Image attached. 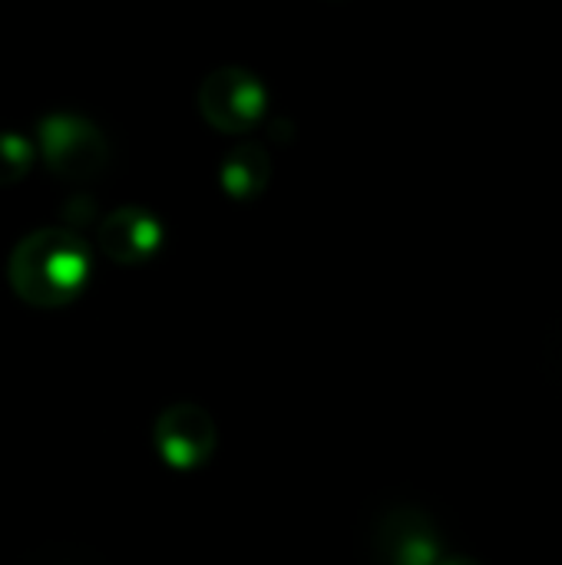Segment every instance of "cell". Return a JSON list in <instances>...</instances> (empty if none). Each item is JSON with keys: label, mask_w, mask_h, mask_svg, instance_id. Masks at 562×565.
<instances>
[{"label": "cell", "mask_w": 562, "mask_h": 565, "mask_svg": "<svg viewBox=\"0 0 562 565\" xmlns=\"http://www.w3.org/2000/svg\"><path fill=\"white\" fill-rule=\"evenodd\" d=\"M374 556L381 565H441L444 540L434 520L417 507H394L374 530Z\"/></svg>", "instance_id": "obj_5"}, {"label": "cell", "mask_w": 562, "mask_h": 565, "mask_svg": "<svg viewBox=\"0 0 562 565\" xmlns=\"http://www.w3.org/2000/svg\"><path fill=\"white\" fill-rule=\"evenodd\" d=\"M36 162V146L20 129H0V189L17 185Z\"/></svg>", "instance_id": "obj_8"}, {"label": "cell", "mask_w": 562, "mask_h": 565, "mask_svg": "<svg viewBox=\"0 0 562 565\" xmlns=\"http://www.w3.org/2000/svg\"><path fill=\"white\" fill-rule=\"evenodd\" d=\"M268 89L265 83L242 66H219L199 86V113L202 119L229 136L252 132L268 116Z\"/></svg>", "instance_id": "obj_3"}, {"label": "cell", "mask_w": 562, "mask_h": 565, "mask_svg": "<svg viewBox=\"0 0 562 565\" xmlns=\"http://www.w3.org/2000/svg\"><path fill=\"white\" fill-rule=\"evenodd\" d=\"M93 275L89 245L60 225L36 228L23 235L7 262V281L20 301L30 308H66L86 291Z\"/></svg>", "instance_id": "obj_1"}, {"label": "cell", "mask_w": 562, "mask_h": 565, "mask_svg": "<svg viewBox=\"0 0 562 565\" xmlns=\"http://www.w3.org/2000/svg\"><path fill=\"white\" fill-rule=\"evenodd\" d=\"M166 245L162 218L146 205H119L99 225V248L113 265L139 268L149 265Z\"/></svg>", "instance_id": "obj_6"}, {"label": "cell", "mask_w": 562, "mask_h": 565, "mask_svg": "<svg viewBox=\"0 0 562 565\" xmlns=\"http://www.w3.org/2000/svg\"><path fill=\"white\" fill-rule=\"evenodd\" d=\"M272 182V156L258 142H238L232 152H225L219 166V185L229 199L248 202L258 199Z\"/></svg>", "instance_id": "obj_7"}, {"label": "cell", "mask_w": 562, "mask_h": 565, "mask_svg": "<svg viewBox=\"0 0 562 565\" xmlns=\"http://www.w3.org/2000/svg\"><path fill=\"white\" fill-rule=\"evenodd\" d=\"M441 565H480L474 556H460V553H454V556H444Z\"/></svg>", "instance_id": "obj_9"}, {"label": "cell", "mask_w": 562, "mask_h": 565, "mask_svg": "<svg viewBox=\"0 0 562 565\" xmlns=\"http://www.w3.org/2000/svg\"><path fill=\"white\" fill-rule=\"evenodd\" d=\"M152 447L159 460L176 473H192L215 457L219 430L209 411L192 401L169 404L152 427Z\"/></svg>", "instance_id": "obj_4"}, {"label": "cell", "mask_w": 562, "mask_h": 565, "mask_svg": "<svg viewBox=\"0 0 562 565\" xmlns=\"http://www.w3.org/2000/svg\"><path fill=\"white\" fill-rule=\"evenodd\" d=\"M36 152L46 162V169L66 182H89L106 169L109 142L103 129L70 109L46 113L36 126Z\"/></svg>", "instance_id": "obj_2"}]
</instances>
